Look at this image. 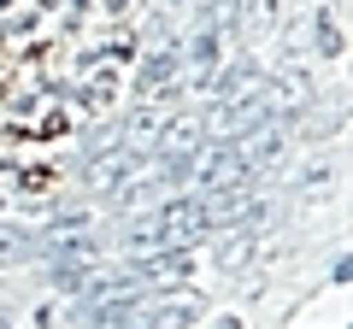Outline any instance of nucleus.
<instances>
[{"label":"nucleus","instance_id":"1","mask_svg":"<svg viewBox=\"0 0 353 329\" xmlns=\"http://www.w3.org/2000/svg\"><path fill=\"white\" fill-rule=\"evenodd\" d=\"M212 229V217H206L201 200H165L159 212L148 217V224H136V235H130V253H159V247H194V241Z\"/></svg>","mask_w":353,"mask_h":329},{"label":"nucleus","instance_id":"2","mask_svg":"<svg viewBox=\"0 0 353 329\" xmlns=\"http://www.w3.org/2000/svg\"><path fill=\"white\" fill-rule=\"evenodd\" d=\"M189 182L212 200V194H236V189H253V171L241 164L236 141H201V153H194L189 164Z\"/></svg>","mask_w":353,"mask_h":329},{"label":"nucleus","instance_id":"3","mask_svg":"<svg viewBox=\"0 0 353 329\" xmlns=\"http://www.w3.org/2000/svg\"><path fill=\"white\" fill-rule=\"evenodd\" d=\"M141 171V147H124V141H106L94 159L83 164V182L88 189H124L130 177Z\"/></svg>","mask_w":353,"mask_h":329},{"label":"nucleus","instance_id":"4","mask_svg":"<svg viewBox=\"0 0 353 329\" xmlns=\"http://www.w3.org/2000/svg\"><path fill=\"white\" fill-rule=\"evenodd\" d=\"M218 65H224V36L218 30H194V41H189V89L194 94L212 89Z\"/></svg>","mask_w":353,"mask_h":329},{"label":"nucleus","instance_id":"5","mask_svg":"<svg viewBox=\"0 0 353 329\" xmlns=\"http://www.w3.org/2000/svg\"><path fill=\"white\" fill-rule=\"evenodd\" d=\"M141 317H148V306H141L136 294H118V300L83 306V323H88V329H141Z\"/></svg>","mask_w":353,"mask_h":329},{"label":"nucleus","instance_id":"6","mask_svg":"<svg viewBox=\"0 0 353 329\" xmlns=\"http://www.w3.org/2000/svg\"><path fill=\"white\" fill-rule=\"evenodd\" d=\"M283 18V0H230V30H241L248 41L271 36Z\"/></svg>","mask_w":353,"mask_h":329},{"label":"nucleus","instance_id":"7","mask_svg":"<svg viewBox=\"0 0 353 329\" xmlns=\"http://www.w3.org/2000/svg\"><path fill=\"white\" fill-rule=\"evenodd\" d=\"M189 270H194V253H189V247H159V253H141V282L171 288V282H183Z\"/></svg>","mask_w":353,"mask_h":329},{"label":"nucleus","instance_id":"8","mask_svg":"<svg viewBox=\"0 0 353 329\" xmlns=\"http://www.w3.org/2000/svg\"><path fill=\"white\" fill-rule=\"evenodd\" d=\"M176 65H183V59H176V47H159V53L136 71V94H141V100H153V94H176V89H171Z\"/></svg>","mask_w":353,"mask_h":329},{"label":"nucleus","instance_id":"9","mask_svg":"<svg viewBox=\"0 0 353 329\" xmlns=\"http://www.w3.org/2000/svg\"><path fill=\"white\" fill-rule=\"evenodd\" d=\"M201 294H189V300H165V306H148V317H141V329H194L201 323Z\"/></svg>","mask_w":353,"mask_h":329},{"label":"nucleus","instance_id":"10","mask_svg":"<svg viewBox=\"0 0 353 329\" xmlns=\"http://www.w3.org/2000/svg\"><path fill=\"white\" fill-rule=\"evenodd\" d=\"M259 83V71H253V59H236V65H218V76H212V94L218 100H241V94Z\"/></svg>","mask_w":353,"mask_h":329},{"label":"nucleus","instance_id":"11","mask_svg":"<svg viewBox=\"0 0 353 329\" xmlns=\"http://www.w3.org/2000/svg\"><path fill=\"white\" fill-rule=\"evenodd\" d=\"M41 241H36V229H0V265H18V259H30Z\"/></svg>","mask_w":353,"mask_h":329},{"label":"nucleus","instance_id":"12","mask_svg":"<svg viewBox=\"0 0 353 329\" xmlns=\"http://www.w3.org/2000/svg\"><path fill=\"white\" fill-rule=\"evenodd\" d=\"M106 100H112V71H106V65H101V71H94V76H88V83H83V106H94V112H101Z\"/></svg>","mask_w":353,"mask_h":329},{"label":"nucleus","instance_id":"13","mask_svg":"<svg viewBox=\"0 0 353 329\" xmlns=\"http://www.w3.org/2000/svg\"><path fill=\"white\" fill-rule=\"evenodd\" d=\"M318 53L324 59H341V24L330 12H318Z\"/></svg>","mask_w":353,"mask_h":329},{"label":"nucleus","instance_id":"14","mask_svg":"<svg viewBox=\"0 0 353 329\" xmlns=\"http://www.w3.org/2000/svg\"><path fill=\"white\" fill-rule=\"evenodd\" d=\"M241 259H248V229H230V241H218V265L236 270Z\"/></svg>","mask_w":353,"mask_h":329},{"label":"nucleus","instance_id":"15","mask_svg":"<svg viewBox=\"0 0 353 329\" xmlns=\"http://www.w3.org/2000/svg\"><path fill=\"white\" fill-rule=\"evenodd\" d=\"M53 288L83 294V288H88V270H83V265H53Z\"/></svg>","mask_w":353,"mask_h":329},{"label":"nucleus","instance_id":"16","mask_svg":"<svg viewBox=\"0 0 353 329\" xmlns=\"http://www.w3.org/2000/svg\"><path fill=\"white\" fill-rule=\"evenodd\" d=\"M218 329H241V323H236V317H218Z\"/></svg>","mask_w":353,"mask_h":329}]
</instances>
